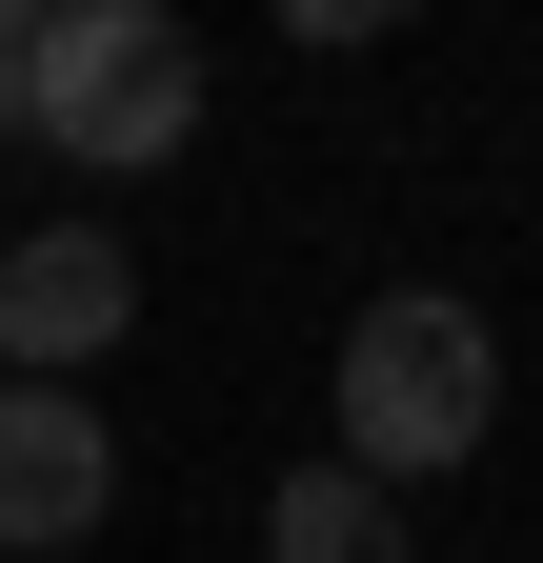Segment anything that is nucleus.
<instances>
[{
  "label": "nucleus",
  "instance_id": "f257e3e1",
  "mask_svg": "<svg viewBox=\"0 0 543 563\" xmlns=\"http://www.w3.org/2000/svg\"><path fill=\"white\" fill-rule=\"evenodd\" d=\"M21 141L81 181H162L201 141V41L162 0H21Z\"/></svg>",
  "mask_w": 543,
  "mask_h": 563
},
{
  "label": "nucleus",
  "instance_id": "f03ea898",
  "mask_svg": "<svg viewBox=\"0 0 543 563\" xmlns=\"http://www.w3.org/2000/svg\"><path fill=\"white\" fill-rule=\"evenodd\" d=\"M484 422H503V322L463 302V282H383L343 322V463L402 504V483L484 463Z\"/></svg>",
  "mask_w": 543,
  "mask_h": 563
},
{
  "label": "nucleus",
  "instance_id": "7ed1b4c3",
  "mask_svg": "<svg viewBox=\"0 0 543 563\" xmlns=\"http://www.w3.org/2000/svg\"><path fill=\"white\" fill-rule=\"evenodd\" d=\"M121 322H142L121 222H21V242H0V383H81Z\"/></svg>",
  "mask_w": 543,
  "mask_h": 563
},
{
  "label": "nucleus",
  "instance_id": "20e7f679",
  "mask_svg": "<svg viewBox=\"0 0 543 563\" xmlns=\"http://www.w3.org/2000/svg\"><path fill=\"white\" fill-rule=\"evenodd\" d=\"M121 504V443L81 383H0V543H101Z\"/></svg>",
  "mask_w": 543,
  "mask_h": 563
},
{
  "label": "nucleus",
  "instance_id": "39448f33",
  "mask_svg": "<svg viewBox=\"0 0 543 563\" xmlns=\"http://www.w3.org/2000/svg\"><path fill=\"white\" fill-rule=\"evenodd\" d=\"M262 563H402V504L363 463H302V483H262Z\"/></svg>",
  "mask_w": 543,
  "mask_h": 563
},
{
  "label": "nucleus",
  "instance_id": "423d86ee",
  "mask_svg": "<svg viewBox=\"0 0 543 563\" xmlns=\"http://www.w3.org/2000/svg\"><path fill=\"white\" fill-rule=\"evenodd\" d=\"M0 141H21V0H0Z\"/></svg>",
  "mask_w": 543,
  "mask_h": 563
}]
</instances>
